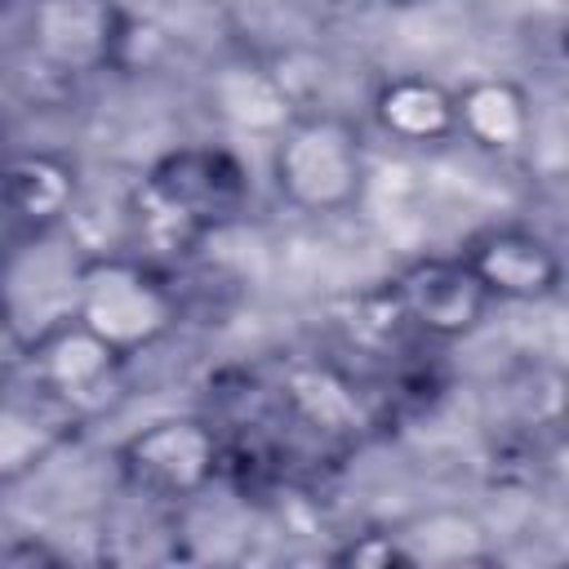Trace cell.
Wrapping results in <instances>:
<instances>
[{
    "label": "cell",
    "mask_w": 569,
    "mask_h": 569,
    "mask_svg": "<svg viewBox=\"0 0 569 569\" xmlns=\"http://www.w3.org/2000/svg\"><path fill=\"white\" fill-rule=\"evenodd\" d=\"M249 204V169L231 147L187 142L164 151L129 191V227L147 253H182L231 227Z\"/></svg>",
    "instance_id": "cell-1"
},
{
    "label": "cell",
    "mask_w": 569,
    "mask_h": 569,
    "mask_svg": "<svg viewBox=\"0 0 569 569\" xmlns=\"http://www.w3.org/2000/svg\"><path fill=\"white\" fill-rule=\"evenodd\" d=\"M267 173L284 209L338 218L369 196V147L338 111H298L267 142Z\"/></svg>",
    "instance_id": "cell-2"
},
{
    "label": "cell",
    "mask_w": 569,
    "mask_h": 569,
    "mask_svg": "<svg viewBox=\"0 0 569 569\" xmlns=\"http://www.w3.org/2000/svg\"><path fill=\"white\" fill-rule=\"evenodd\" d=\"M76 320L129 360L173 333L178 293L138 253H89L80 276Z\"/></svg>",
    "instance_id": "cell-3"
},
{
    "label": "cell",
    "mask_w": 569,
    "mask_h": 569,
    "mask_svg": "<svg viewBox=\"0 0 569 569\" xmlns=\"http://www.w3.org/2000/svg\"><path fill=\"white\" fill-rule=\"evenodd\" d=\"M89 253L67 227L18 231L0 258V307L13 320L22 347L40 342L58 325L76 320L80 276Z\"/></svg>",
    "instance_id": "cell-4"
},
{
    "label": "cell",
    "mask_w": 569,
    "mask_h": 569,
    "mask_svg": "<svg viewBox=\"0 0 569 569\" xmlns=\"http://www.w3.org/2000/svg\"><path fill=\"white\" fill-rule=\"evenodd\" d=\"M120 476L164 502H191L196 493L213 489L222 476V440L209 418L196 413H169L156 422H142L116 445Z\"/></svg>",
    "instance_id": "cell-5"
},
{
    "label": "cell",
    "mask_w": 569,
    "mask_h": 569,
    "mask_svg": "<svg viewBox=\"0 0 569 569\" xmlns=\"http://www.w3.org/2000/svg\"><path fill=\"white\" fill-rule=\"evenodd\" d=\"M133 18L120 0H31L27 49L62 80H84L124 67Z\"/></svg>",
    "instance_id": "cell-6"
},
{
    "label": "cell",
    "mask_w": 569,
    "mask_h": 569,
    "mask_svg": "<svg viewBox=\"0 0 569 569\" xmlns=\"http://www.w3.org/2000/svg\"><path fill=\"white\" fill-rule=\"evenodd\" d=\"M387 298H391L400 325L431 342L471 338L493 307V298L485 293V284L471 276V267L458 253L409 258L387 280Z\"/></svg>",
    "instance_id": "cell-7"
},
{
    "label": "cell",
    "mask_w": 569,
    "mask_h": 569,
    "mask_svg": "<svg viewBox=\"0 0 569 569\" xmlns=\"http://www.w3.org/2000/svg\"><path fill=\"white\" fill-rule=\"evenodd\" d=\"M458 258L471 267V276L485 284V293L493 302H507V307L551 302L560 293V280H565L560 249L542 231L516 227V222H498V227L467 236Z\"/></svg>",
    "instance_id": "cell-8"
},
{
    "label": "cell",
    "mask_w": 569,
    "mask_h": 569,
    "mask_svg": "<svg viewBox=\"0 0 569 569\" xmlns=\"http://www.w3.org/2000/svg\"><path fill=\"white\" fill-rule=\"evenodd\" d=\"M120 369H124V356L116 347H107L80 320L58 325L40 342H31L27 356H22V373L31 378V387L44 391L49 400H58L71 413L84 409L89 400H98L116 382Z\"/></svg>",
    "instance_id": "cell-9"
},
{
    "label": "cell",
    "mask_w": 569,
    "mask_h": 569,
    "mask_svg": "<svg viewBox=\"0 0 569 569\" xmlns=\"http://www.w3.org/2000/svg\"><path fill=\"white\" fill-rule=\"evenodd\" d=\"M204 107L222 129H231L240 138H262V142H271L298 116V98H293L284 71H276L249 53L222 58L209 71Z\"/></svg>",
    "instance_id": "cell-10"
},
{
    "label": "cell",
    "mask_w": 569,
    "mask_h": 569,
    "mask_svg": "<svg viewBox=\"0 0 569 569\" xmlns=\"http://www.w3.org/2000/svg\"><path fill=\"white\" fill-rule=\"evenodd\" d=\"M80 204V169L49 147H9L0 169V209L18 231L67 227Z\"/></svg>",
    "instance_id": "cell-11"
},
{
    "label": "cell",
    "mask_w": 569,
    "mask_h": 569,
    "mask_svg": "<svg viewBox=\"0 0 569 569\" xmlns=\"http://www.w3.org/2000/svg\"><path fill=\"white\" fill-rule=\"evenodd\" d=\"M458 138L489 156H520L538 133L533 98L511 76H471L453 89Z\"/></svg>",
    "instance_id": "cell-12"
},
{
    "label": "cell",
    "mask_w": 569,
    "mask_h": 569,
    "mask_svg": "<svg viewBox=\"0 0 569 569\" xmlns=\"http://www.w3.org/2000/svg\"><path fill=\"white\" fill-rule=\"evenodd\" d=\"M373 124L396 142V147H440L449 138H458V120H453V89L440 84L427 71H391L373 84L369 98Z\"/></svg>",
    "instance_id": "cell-13"
},
{
    "label": "cell",
    "mask_w": 569,
    "mask_h": 569,
    "mask_svg": "<svg viewBox=\"0 0 569 569\" xmlns=\"http://www.w3.org/2000/svg\"><path fill=\"white\" fill-rule=\"evenodd\" d=\"M67 418L71 409H62L36 387H31V400L0 405V489L31 476L67 440Z\"/></svg>",
    "instance_id": "cell-14"
},
{
    "label": "cell",
    "mask_w": 569,
    "mask_h": 569,
    "mask_svg": "<svg viewBox=\"0 0 569 569\" xmlns=\"http://www.w3.org/2000/svg\"><path fill=\"white\" fill-rule=\"evenodd\" d=\"M409 565H462L489 556V529L458 507H436L396 529Z\"/></svg>",
    "instance_id": "cell-15"
},
{
    "label": "cell",
    "mask_w": 569,
    "mask_h": 569,
    "mask_svg": "<svg viewBox=\"0 0 569 569\" xmlns=\"http://www.w3.org/2000/svg\"><path fill=\"white\" fill-rule=\"evenodd\" d=\"M329 560H333V565H356V569H391V565H405V569H409L405 547L396 542V533H391V529L356 533V538H351V542H342Z\"/></svg>",
    "instance_id": "cell-16"
},
{
    "label": "cell",
    "mask_w": 569,
    "mask_h": 569,
    "mask_svg": "<svg viewBox=\"0 0 569 569\" xmlns=\"http://www.w3.org/2000/svg\"><path fill=\"white\" fill-rule=\"evenodd\" d=\"M22 356H27V347H22V338H18V329H13V320H9V316H4V307H0V373L22 369Z\"/></svg>",
    "instance_id": "cell-17"
},
{
    "label": "cell",
    "mask_w": 569,
    "mask_h": 569,
    "mask_svg": "<svg viewBox=\"0 0 569 569\" xmlns=\"http://www.w3.org/2000/svg\"><path fill=\"white\" fill-rule=\"evenodd\" d=\"M13 236H18V227H13V222H9V213L0 209V258H4V249H9V240H13Z\"/></svg>",
    "instance_id": "cell-18"
},
{
    "label": "cell",
    "mask_w": 569,
    "mask_h": 569,
    "mask_svg": "<svg viewBox=\"0 0 569 569\" xmlns=\"http://www.w3.org/2000/svg\"><path fill=\"white\" fill-rule=\"evenodd\" d=\"M9 147H13V142H9V138H4V129H0V169H4V156H9Z\"/></svg>",
    "instance_id": "cell-19"
},
{
    "label": "cell",
    "mask_w": 569,
    "mask_h": 569,
    "mask_svg": "<svg viewBox=\"0 0 569 569\" xmlns=\"http://www.w3.org/2000/svg\"><path fill=\"white\" fill-rule=\"evenodd\" d=\"M373 4H387V9H405V4H418V0H373Z\"/></svg>",
    "instance_id": "cell-20"
},
{
    "label": "cell",
    "mask_w": 569,
    "mask_h": 569,
    "mask_svg": "<svg viewBox=\"0 0 569 569\" xmlns=\"http://www.w3.org/2000/svg\"><path fill=\"white\" fill-rule=\"evenodd\" d=\"M4 4H13V0H0V9H4Z\"/></svg>",
    "instance_id": "cell-21"
}]
</instances>
